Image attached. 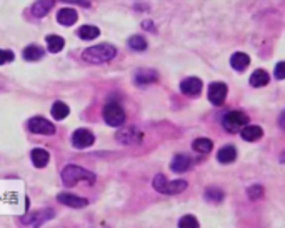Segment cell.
Wrapping results in <instances>:
<instances>
[{
  "label": "cell",
  "instance_id": "f1b7e54d",
  "mask_svg": "<svg viewBox=\"0 0 285 228\" xmlns=\"http://www.w3.org/2000/svg\"><path fill=\"white\" fill-rule=\"evenodd\" d=\"M179 228H200V225L193 215H184L179 222Z\"/></svg>",
  "mask_w": 285,
  "mask_h": 228
},
{
  "label": "cell",
  "instance_id": "ffe728a7",
  "mask_svg": "<svg viewBox=\"0 0 285 228\" xmlns=\"http://www.w3.org/2000/svg\"><path fill=\"white\" fill-rule=\"evenodd\" d=\"M237 158V150H235V147L234 145H225L224 149H220L218 150V153H217V160L220 161V163H232Z\"/></svg>",
  "mask_w": 285,
  "mask_h": 228
},
{
  "label": "cell",
  "instance_id": "52a82bcc",
  "mask_svg": "<svg viewBox=\"0 0 285 228\" xmlns=\"http://www.w3.org/2000/svg\"><path fill=\"white\" fill-rule=\"evenodd\" d=\"M227 93H229V88H227L225 83L213 82L208 85V100H210V103H213L215 107H220L222 103L225 102Z\"/></svg>",
  "mask_w": 285,
  "mask_h": 228
},
{
  "label": "cell",
  "instance_id": "e0dca14e",
  "mask_svg": "<svg viewBox=\"0 0 285 228\" xmlns=\"http://www.w3.org/2000/svg\"><path fill=\"white\" fill-rule=\"evenodd\" d=\"M30 158H32L34 167L44 168V167H47V163H49L50 155H49V152L44 150V149H34V150H32V153H30Z\"/></svg>",
  "mask_w": 285,
  "mask_h": 228
},
{
  "label": "cell",
  "instance_id": "8992f818",
  "mask_svg": "<svg viewBox=\"0 0 285 228\" xmlns=\"http://www.w3.org/2000/svg\"><path fill=\"white\" fill-rule=\"evenodd\" d=\"M54 210L52 208H42V210H35L32 213H27V215L20 217V222L23 225L32 227V228H39L44 225L45 222H49L54 218Z\"/></svg>",
  "mask_w": 285,
  "mask_h": 228
},
{
  "label": "cell",
  "instance_id": "3957f363",
  "mask_svg": "<svg viewBox=\"0 0 285 228\" xmlns=\"http://www.w3.org/2000/svg\"><path fill=\"white\" fill-rule=\"evenodd\" d=\"M187 187H189V183L185 182V180H172V182H169V180L165 178V175H162V173L155 175V178H154V188L164 195L182 193Z\"/></svg>",
  "mask_w": 285,
  "mask_h": 228
},
{
  "label": "cell",
  "instance_id": "8fae6325",
  "mask_svg": "<svg viewBox=\"0 0 285 228\" xmlns=\"http://www.w3.org/2000/svg\"><path fill=\"white\" fill-rule=\"evenodd\" d=\"M202 88H203L202 80L197 78V77H189L180 83V90H182V93L189 95V97H197V95L202 92Z\"/></svg>",
  "mask_w": 285,
  "mask_h": 228
},
{
  "label": "cell",
  "instance_id": "f546056e",
  "mask_svg": "<svg viewBox=\"0 0 285 228\" xmlns=\"http://www.w3.org/2000/svg\"><path fill=\"white\" fill-rule=\"evenodd\" d=\"M15 59L12 50H0V65H5V64H10V62Z\"/></svg>",
  "mask_w": 285,
  "mask_h": 228
},
{
  "label": "cell",
  "instance_id": "6da1fadb",
  "mask_svg": "<svg viewBox=\"0 0 285 228\" xmlns=\"http://www.w3.org/2000/svg\"><path fill=\"white\" fill-rule=\"evenodd\" d=\"M80 180L87 182L89 185H94L95 180H97V175L90 170H85L79 165H67L64 170H62V182H64L65 187H75Z\"/></svg>",
  "mask_w": 285,
  "mask_h": 228
},
{
  "label": "cell",
  "instance_id": "484cf974",
  "mask_svg": "<svg viewBox=\"0 0 285 228\" xmlns=\"http://www.w3.org/2000/svg\"><path fill=\"white\" fill-rule=\"evenodd\" d=\"M192 147H193V150L198 152V153H208V152L213 149V144H212V140H208V139H197L192 144Z\"/></svg>",
  "mask_w": 285,
  "mask_h": 228
},
{
  "label": "cell",
  "instance_id": "1f68e13d",
  "mask_svg": "<svg viewBox=\"0 0 285 228\" xmlns=\"http://www.w3.org/2000/svg\"><path fill=\"white\" fill-rule=\"evenodd\" d=\"M275 78L277 80H284L285 78V62H279L277 67H275Z\"/></svg>",
  "mask_w": 285,
  "mask_h": 228
},
{
  "label": "cell",
  "instance_id": "5bb4252c",
  "mask_svg": "<svg viewBox=\"0 0 285 228\" xmlns=\"http://www.w3.org/2000/svg\"><path fill=\"white\" fill-rule=\"evenodd\" d=\"M54 0H37V2L32 5L30 8V12H32V15L37 17V18H42V17H45L47 13H49L52 10V7H54Z\"/></svg>",
  "mask_w": 285,
  "mask_h": 228
},
{
  "label": "cell",
  "instance_id": "4316f807",
  "mask_svg": "<svg viewBox=\"0 0 285 228\" xmlns=\"http://www.w3.org/2000/svg\"><path fill=\"white\" fill-rule=\"evenodd\" d=\"M205 200L207 202H212V203H218L224 200V192L222 190H218L215 187H210L205 190Z\"/></svg>",
  "mask_w": 285,
  "mask_h": 228
},
{
  "label": "cell",
  "instance_id": "603a6c76",
  "mask_svg": "<svg viewBox=\"0 0 285 228\" xmlns=\"http://www.w3.org/2000/svg\"><path fill=\"white\" fill-rule=\"evenodd\" d=\"M69 113H70V108L67 103L55 102L54 105H52V117H54L55 120H64L65 117H69Z\"/></svg>",
  "mask_w": 285,
  "mask_h": 228
},
{
  "label": "cell",
  "instance_id": "7c38bea8",
  "mask_svg": "<svg viewBox=\"0 0 285 228\" xmlns=\"http://www.w3.org/2000/svg\"><path fill=\"white\" fill-rule=\"evenodd\" d=\"M57 200H59L62 205H67V207H72V208H84V207L89 205L87 198L77 197V195H72L69 192L59 193V195H57Z\"/></svg>",
  "mask_w": 285,
  "mask_h": 228
},
{
  "label": "cell",
  "instance_id": "ba28073f",
  "mask_svg": "<svg viewBox=\"0 0 285 228\" xmlns=\"http://www.w3.org/2000/svg\"><path fill=\"white\" fill-rule=\"evenodd\" d=\"M28 130L32 134H39V135H54L55 134V127L44 117H34L28 122Z\"/></svg>",
  "mask_w": 285,
  "mask_h": 228
},
{
  "label": "cell",
  "instance_id": "ac0fdd59",
  "mask_svg": "<svg viewBox=\"0 0 285 228\" xmlns=\"http://www.w3.org/2000/svg\"><path fill=\"white\" fill-rule=\"evenodd\" d=\"M157 78H159V75H157L154 70H139V72L135 74V83L140 85V87H144V85H149V83H155Z\"/></svg>",
  "mask_w": 285,
  "mask_h": 228
},
{
  "label": "cell",
  "instance_id": "30bf717a",
  "mask_svg": "<svg viewBox=\"0 0 285 228\" xmlns=\"http://www.w3.org/2000/svg\"><path fill=\"white\" fill-rule=\"evenodd\" d=\"M117 140L122 145H132V144H139L142 140V132L137 130L135 127H127L117 132Z\"/></svg>",
  "mask_w": 285,
  "mask_h": 228
},
{
  "label": "cell",
  "instance_id": "2e32d148",
  "mask_svg": "<svg viewBox=\"0 0 285 228\" xmlns=\"http://www.w3.org/2000/svg\"><path fill=\"white\" fill-rule=\"evenodd\" d=\"M240 135L245 142H257V140L262 139L264 130L259 125H245L244 128H242Z\"/></svg>",
  "mask_w": 285,
  "mask_h": 228
},
{
  "label": "cell",
  "instance_id": "83f0119b",
  "mask_svg": "<svg viewBox=\"0 0 285 228\" xmlns=\"http://www.w3.org/2000/svg\"><path fill=\"white\" fill-rule=\"evenodd\" d=\"M129 47L135 52H142L147 49V40L142 35H132L129 39Z\"/></svg>",
  "mask_w": 285,
  "mask_h": 228
},
{
  "label": "cell",
  "instance_id": "9a60e30c",
  "mask_svg": "<svg viewBox=\"0 0 285 228\" xmlns=\"http://www.w3.org/2000/svg\"><path fill=\"white\" fill-rule=\"evenodd\" d=\"M77 12L74 10V8H69V7H65V8H60L59 13H57V20H59V23H62V25H65V27H70V25H74L75 22H77Z\"/></svg>",
  "mask_w": 285,
  "mask_h": 228
},
{
  "label": "cell",
  "instance_id": "d6a6232c",
  "mask_svg": "<svg viewBox=\"0 0 285 228\" xmlns=\"http://www.w3.org/2000/svg\"><path fill=\"white\" fill-rule=\"evenodd\" d=\"M144 27H147V30H154V23L150 22H144Z\"/></svg>",
  "mask_w": 285,
  "mask_h": 228
},
{
  "label": "cell",
  "instance_id": "7402d4cb",
  "mask_svg": "<svg viewBox=\"0 0 285 228\" xmlns=\"http://www.w3.org/2000/svg\"><path fill=\"white\" fill-rule=\"evenodd\" d=\"M45 55V50L39 45H28L25 50H23V59L27 62H37L40 60L42 57Z\"/></svg>",
  "mask_w": 285,
  "mask_h": 228
},
{
  "label": "cell",
  "instance_id": "277c9868",
  "mask_svg": "<svg viewBox=\"0 0 285 228\" xmlns=\"http://www.w3.org/2000/svg\"><path fill=\"white\" fill-rule=\"evenodd\" d=\"M249 123V115L240 110H230L227 112L224 118H222V125L227 132H237L244 128Z\"/></svg>",
  "mask_w": 285,
  "mask_h": 228
},
{
  "label": "cell",
  "instance_id": "9c48e42d",
  "mask_svg": "<svg viewBox=\"0 0 285 228\" xmlns=\"http://www.w3.org/2000/svg\"><path fill=\"white\" fill-rule=\"evenodd\" d=\"M95 137L87 128H79L72 134V145L75 149H87V147L94 145Z\"/></svg>",
  "mask_w": 285,
  "mask_h": 228
},
{
  "label": "cell",
  "instance_id": "d4e9b609",
  "mask_svg": "<svg viewBox=\"0 0 285 228\" xmlns=\"http://www.w3.org/2000/svg\"><path fill=\"white\" fill-rule=\"evenodd\" d=\"M45 42H47V49H49V52H52V54L60 52L65 45V40L59 35H49L45 39Z\"/></svg>",
  "mask_w": 285,
  "mask_h": 228
},
{
  "label": "cell",
  "instance_id": "cb8c5ba5",
  "mask_svg": "<svg viewBox=\"0 0 285 228\" xmlns=\"http://www.w3.org/2000/svg\"><path fill=\"white\" fill-rule=\"evenodd\" d=\"M100 35V30H98L95 25H84L79 28V37L82 40H94Z\"/></svg>",
  "mask_w": 285,
  "mask_h": 228
},
{
  "label": "cell",
  "instance_id": "44dd1931",
  "mask_svg": "<svg viewBox=\"0 0 285 228\" xmlns=\"http://www.w3.org/2000/svg\"><path fill=\"white\" fill-rule=\"evenodd\" d=\"M269 82H270V75L262 69L255 70V72L250 75V85H252V87H255V88L265 87Z\"/></svg>",
  "mask_w": 285,
  "mask_h": 228
},
{
  "label": "cell",
  "instance_id": "7a4b0ae2",
  "mask_svg": "<svg viewBox=\"0 0 285 228\" xmlns=\"http://www.w3.org/2000/svg\"><path fill=\"white\" fill-rule=\"evenodd\" d=\"M117 55V49L110 44H100V45H94L90 49L84 50V60L89 64H105V62L112 60Z\"/></svg>",
  "mask_w": 285,
  "mask_h": 228
},
{
  "label": "cell",
  "instance_id": "4dcf8cb0",
  "mask_svg": "<svg viewBox=\"0 0 285 228\" xmlns=\"http://www.w3.org/2000/svg\"><path fill=\"white\" fill-rule=\"evenodd\" d=\"M262 193H264V188L260 187V185H254V187L249 188V197L252 200H257L259 197H262Z\"/></svg>",
  "mask_w": 285,
  "mask_h": 228
},
{
  "label": "cell",
  "instance_id": "4fadbf2b",
  "mask_svg": "<svg viewBox=\"0 0 285 228\" xmlns=\"http://www.w3.org/2000/svg\"><path fill=\"white\" fill-rule=\"evenodd\" d=\"M190 167H192V158H190L189 155H184V153L175 155L172 163H170V168H172V172H175V173L187 172Z\"/></svg>",
  "mask_w": 285,
  "mask_h": 228
},
{
  "label": "cell",
  "instance_id": "d6986e66",
  "mask_svg": "<svg viewBox=\"0 0 285 228\" xmlns=\"http://www.w3.org/2000/svg\"><path fill=\"white\" fill-rule=\"evenodd\" d=\"M249 64H250V57L247 54H244V52H235V54L232 55V59H230V65L237 70V72L245 70L247 67H249Z\"/></svg>",
  "mask_w": 285,
  "mask_h": 228
},
{
  "label": "cell",
  "instance_id": "5b68a950",
  "mask_svg": "<svg viewBox=\"0 0 285 228\" xmlns=\"http://www.w3.org/2000/svg\"><path fill=\"white\" fill-rule=\"evenodd\" d=\"M125 110L118 105V103L112 102V103H107L105 107H103V120L107 122V125L110 127H120L125 123Z\"/></svg>",
  "mask_w": 285,
  "mask_h": 228
}]
</instances>
